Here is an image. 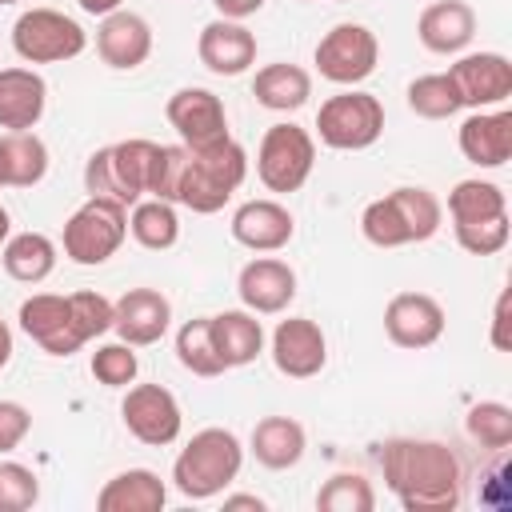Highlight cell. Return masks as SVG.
I'll return each mask as SVG.
<instances>
[{
  "mask_svg": "<svg viewBox=\"0 0 512 512\" xmlns=\"http://www.w3.org/2000/svg\"><path fill=\"white\" fill-rule=\"evenodd\" d=\"M224 508H228V512H240V508H252V512H264L268 504H264L260 496H252V492H236V496H224Z\"/></svg>",
  "mask_w": 512,
  "mask_h": 512,
  "instance_id": "cell-44",
  "label": "cell"
},
{
  "mask_svg": "<svg viewBox=\"0 0 512 512\" xmlns=\"http://www.w3.org/2000/svg\"><path fill=\"white\" fill-rule=\"evenodd\" d=\"M464 432H468L484 452L504 456L508 444H512V408L500 404V400H480V404L468 408V416H464Z\"/></svg>",
  "mask_w": 512,
  "mask_h": 512,
  "instance_id": "cell-34",
  "label": "cell"
},
{
  "mask_svg": "<svg viewBox=\"0 0 512 512\" xmlns=\"http://www.w3.org/2000/svg\"><path fill=\"white\" fill-rule=\"evenodd\" d=\"M48 176V144L36 132H4L0 136V184L32 188Z\"/></svg>",
  "mask_w": 512,
  "mask_h": 512,
  "instance_id": "cell-29",
  "label": "cell"
},
{
  "mask_svg": "<svg viewBox=\"0 0 512 512\" xmlns=\"http://www.w3.org/2000/svg\"><path fill=\"white\" fill-rule=\"evenodd\" d=\"M404 96H408V108H412L416 116H424V120H448V116L460 112V96H456L448 72L416 76Z\"/></svg>",
  "mask_w": 512,
  "mask_h": 512,
  "instance_id": "cell-35",
  "label": "cell"
},
{
  "mask_svg": "<svg viewBox=\"0 0 512 512\" xmlns=\"http://www.w3.org/2000/svg\"><path fill=\"white\" fill-rule=\"evenodd\" d=\"M12 48L28 64H64L88 48V32L56 8H28L12 24Z\"/></svg>",
  "mask_w": 512,
  "mask_h": 512,
  "instance_id": "cell-9",
  "label": "cell"
},
{
  "mask_svg": "<svg viewBox=\"0 0 512 512\" xmlns=\"http://www.w3.org/2000/svg\"><path fill=\"white\" fill-rule=\"evenodd\" d=\"M8 232H12V216H8V208L0 204V244L8 240Z\"/></svg>",
  "mask_w": 512,
  "mask_h": 512,
  "instance_id": "cell-47",
  "label": "cell"
},
{
  "mask_svg": "<svg viewBox=\"0 0 512 512\" xmlns=\"http://www.w3.org/2000/svg\"><path fill=\"white\" fill-rule=\"evenodd\" d=\"M0 264L12 280L20 284H40L52 276L56 268V244L44 236V232H20V236H8L4 248H0Z\"/></svg>",
  "mask_w": 512,
  "mask_h": 512,
  "instance_id": "cell-30",
  "label": "cell"
},
{
  "mask_svg": "<svg viewBox=\"0 0 512 512\" xmlns=\"http://www.w3.org/2000/svg\"><path fill=\"white\" fill-rule=\"evenodd\" d=\"M272 364L288 380H312L328 364V336L308 316H288L272 332Z\"/></svg>",
  "mask_w": 512,
  "mask_h": 512,
  "instance_id": "cell-15",
  "label": "cell"
},
{
  "mask_svg": "<svg viewBox=\"0 0 512 512\" xmlns=\"http://www.w3.org/2000/svg\"><path fill=\"white\" fill-rule=\"evenodd\" d=\"M92 376L104 384V388H128L132 380H136V372H140V360H136V352H132V344H124V340H112V344H100L96 352H92Z\"/></svg>",
  "mask_w": 512,
  "mask_h": 512,
  "instance_id": "cell-37",
  "label": "cell"
},
{
  "mask_svg": "<svg viewBox=\"0 0 512 512\" xmlns=\"http://www.w3.org/2000/svg\"><path fill=\"white\" fill-rule=\"evenodd\" d=\"M12 360V328H8V320L0 316V368Z\"/></svg>",
  "mask_w": 512,
  "mask_h": 512,
  "instance_id": "cell-46",
  "label": "cell"
},
{
  "mask_svg": "<svg viewBox=\"0 0 512 512\" xmlns=\"http://www.w3.org/2000/svg\"><path fill=\"white\" fill-rule=\"evenodd\" d=\"M212 4H216V12L224 20H248V16H256L264 8V0H212Z\"/></svg>",
  "mask_w": 512,
  "mask_h": 512,
  "instance_id": "cell-43",
  "label": "cell"
},
{
  "mask_svg": "<svg viewBox=\"0 0 512 512\" xmlns=\"http://www.w3.org/2000/svg\"><path fill=\"white\" fill-rule=\"evenodd\" d=\"M460 108H492L512 96V60L504 52H468L448 68Z\"/></svg>",
  "mask_w": 512,
  "mask_h": 512,
  "instance_id": "cell-13",
  "label": "cell"
},
{
  "mask_svg": "<svg viewBox=\"0 0 512 512\" xmlns=\"http://www.w3.org/2000/svg\"><path fill=\"white\" fill-rule=\"evenodd\" d=\"M456 232V244L472 256H496L504 252L508 236H512V224L508 216H488V220H468V224H452Z\"/></svg>",
  "mask_w": 512,
  "mask_h": 512,
  "instance_id": "cell-38",
  "label": "cell"
},
{
  "mask_svg": "<svg viewBox=\"0 0 512 512\" xmlns=\"http://www.w3.org/2000/svg\"><path fill=\"white\" fill-rule=\"evenodd\" d=\"M316 508L320 512H372L376 508V492L360 472H336V476H328L320 484Z\"/></svg>",
  "mask_w": 512,
  "mask_h": 512,
  "instance_id": "cell-36",
  "label": "cell"
},
{
  "mask_svg": "<svg viewBox=\"0 0 512 512\" xmlns=\"http://www.w3.org/2000/svg\"><path fill=\"white\" fill-rule=\"evenodd\" d=\"M316 168V140L308 128L284 120V124H272L264 136H260V148H256V176L268 192H300L308 184Z\"/></svg>",
  "mask_w": 512,
  "mask_h": 512,
  "instance_id": "cell-8",
  "label": "cell"
},
{
  "mask_svg": "<svg viewBox=\"0 0 512 512\" xmlns=\"http://www.w3.org/2000/svg\"><path fill=\"white\" fill-rule=\"evenodd\" d=\"M380 132H384V104L360 88L328 96L316 112V136L336 152H364L380 140Z\"/></svg>",
  "mask_w": 512,
  "mask_h": 512,
  "instance_id": "cell-7",
  "label": "cell"
},
{
  "mask_svg": "<svg viewBox=\"0 0 512 512\" xmlns=\"http://www.w3.org/2000/svg\"><path fill=\"white\" fill-rule=\"evenodd\" d=\"M176 360L192 372V376H220L228 372L220 352H216V340H212V324L208 316H196V320H184L180 332H176Z\"/></svg>",
  "mask_w": 512,
  "mask_h": 512,
  "instance_id": "cell-33",
  "label": "cell"
},
{
  "mask_svg": "<svg viewBox=\"0 0 512 512\" xmlns=\"http://www.w3.org/2000/svg\"><path fill=\"white\" fill-rule=\"evenodd\" d=\"M32 432V412L20 400H0V456L16 452Z\"/></svg>",
  "mask_w": 512,
  "mask_h": 512,
  "instance_id": "cell-41",
  "label": "cell"
},
{
  "mask_svg": "<svg viewBox=\"0 0 512 512\" xmlns=\"http://www.w3.org/2000/svg\"><path fill=\"white\" fill-rule=\"evenodd\" d=\"M96 52L108 68L116 72H132L152 56V24L140 12L116 8L108 16H100L96 28Z\"/></svg>",
  "mask_w": 512,
  "mask_h": 512,
  "instance_id": "cell-19",
  "label": "cell"
},
{
  "mask_svg": "<svg viewBox=\"0 0 512 512\" xmlns=\"http://www.w3.org/2000/svg\"><path fill=\"white\" fill-rule=\"evenodd\" d=\"M0 4H16V0H0Z\"/></svg>",
  "mask_w": 512,
  "mask_h": 512,
  "instance_id": "cell-48",
  "label": "cell"
},
{
  "mask_svg": "<svg viewBox=\"0 0 512 512\" xmlns=\"http://www.w3.org/2000/svg\"><path fill=\"white\" fill-rule=\"evenodd\" d=\"M128 232L140 248L148 252H168L176 240H180V220H176V208L168 200H136L132 212H128Z\"/></svg>",
  "mask_w": 512,
  "mask_h": 512,
  "instance_id": "cell-31",
  "label": "cell"
},
{
  "mask_svg": "<svg viewBox=\"0 0 512 512\" xmlns=\"http://www.w3.org/2000/svg\"><path fill=\"white\" fill-rule=\"evenodd\" d=\"M48 108V84L36 68H0V128L32 132Z\"/></svg>",
  "mask_w": 512,
  "mask_h": 512,
  "instance_id": "cell-22",
  "label": "cell"
},
{
  "mask_svg": "<svg viewBox=\"0 0 512 512\" xmlns=\"http://www.w3.org/2000/svg\"><path fill=\"white\" fill-rule=\"evenodd\" d=\"M168 324H172V304L156 288H128L112 304V332L132 348H148L164 340Z\"/></svg>",
  "mask_w": 512,
  "mask_h": 512,
  "instance_id": "cell-18",
  "label": "cell"
},
{
  "mask_svg": "<svg viewBox=\"0 0 512 512\" xmlns=\"http://www.w3.org/2000/svg\"><path fill=\"white\" fill-rule=\"evenodd\" d=\"M440 220H444V204L428 188L404 184L360 212V232L376 248H404L432 240L440 232Z\"/></svg>",
  "mask_w": 512,
  "mask_h": 512,
  "instance_id": "cell-3",
  "label": "cell"
},
{
  "mask_svg": "<svg viewBox=\"0 0 512 512\" xmlns=\"http://www.w3.org/2000/svg\"><path fill=\"white\" fill-rule=\"evenodd\" d=\"M124 236H128V208L88 196L64 220V256L80 268H96L120 252Z\"/></svg>",
  "mask_w": 512,
  "mask_h": 512,
  "instance_id": "cell-6",
  "label": "cell"
},
{
  "mask_svg": "<svg viewBox=\"0 0 512 512\" xmlns=\"http://www.w3.org/2000/svg\"><path fill=\"white\" fill-rule=\"evenodd\" d=\"M168 124L176 128L184 148H212L220 140H228V112L224 100L208 88H180L168 96L164 104Z\"/></svg>",
  "mask_w": 512,
  "mask_h": 512,
  "instance_id": "cell-12",
  "label": "cell"
},
{
  "mask_svg": "<svg viewBox=\"0 0 512 512\" xmlns=\"http://www.w3.org/2000/svg\"><path fill=\"white\" fill-rule=\"evenodd\" d=\"M416 36L428 52L436 56H456L472 44L476 36V12L464 0H432L420 20H416Z\"/></svg>",
  "mask_w": 512,
  "mask_h": 512,
  "instance_id": "cell-23",
  "label": "cell"
},
{
  "mask_svg": "<svg viewBox=\"0 0 512 512\" xmlns=\"http://www.w3.org/2000/svg\"><path fill=\"white\" fill-rule=\"evenodd\" d=\"M120 420H124L128 436L148 444V448L176 444V436L184 428L180 400L164 384H132L124 392V400H120Z\"/></svg>",
  "mask_w": 512,
  "mask_h": 512,
  "instance_id": "cell-11",
  "label": "cell"
},
{
  "mask_svg": "<svg viewBox=\"0 0 512 512\" xmlns=\"http://www.w3.org/2000/svg\"><path fill=\"white\" fill-rule=\"evenodd\" d=\"M492 348L496 352L512 348V340H508V288L496 296V308H492Z\"/></svg>",
  "mask_w": 512,
  "mask_h": 512,
  "instance_id": "cell-42",
  "label": "cell"
},
{
  "mask_svg": "<svg viewBox=\"0 0 512 512\" xmlns=\"http://www.w3.org/2000/svg\"><path fill=\"white\" fill-rule=\"evenodd\" d=\"M248 448H252L256 464H264L272 472H284V468H296L304 460L308 432L292 416H264V420H256Z\"/></svg>",
  "mask_w": 512,
  "mask_h": 512,
  "instance_id": "cell-25",
  "label": "cell"
},
{
  "mask_svg": "<svg viewBox=\"0 0 512 512\" xmlns=\"http://www.w3.org/2000/svg\"><path fill=\"white\" fill-rule=\"evenodd\" d=\"M20 328L28 340H36L48 356H72L80 352V336L72 328V300L68 296H56V292H36L20 304L16 312Z\"/></svg>",
  "mask_w": 512,
  "mask_h": 512,
  "instance_id": "cell-16",
  "label": "cell"
},
{
  "mask_svg": "<svg viewBox=\"0 0 512 512\" xmlns=\"http://www.w3.org/2000/svg\"><path fill=\"white\" fill-rule=\"evenodd\" d=\"M164 504H168V488L152 468L116 472L96 492V508L100 512H160Z\"/></svg>",
  "mask_w": 512,
  "mask_h": 512,
  "instance_id": "cell-26",
  "label": "cell"
},
{
  "mask_svg": "<svg viewBox=\"0 0 512 512\" xmlns=\"http://www.w3.org/2000/svg\"><path fill=\"white\" fill-rule=\"evenodd\" d=\"M196 56L212 76H240L256 64V36L244 28V20H208L196 40Z\"/></svg>",
  "mask_w": 512,
  "mask_h": 512,
  "instance_id": "cell-20",
  "label": "cell"
},
{
  "mask_svg": "<svg viewBox=\"0 0 512 512\" xmlns=\"http://www.w3.org/2000/svg\"><path fill=\"white\" fill-rule=\"evenodd\" d=\"M296 236V220L280 200H244L232 212V240L252 252H280Z\"/></svg>",
  "mask_w": 512,
  "mask_h": 512,
  "instance_id": "cell-21",
  "label": "cell"
},
{
  "mask_svg": "<svg viewBox=\"0 0 512 512\" xmlns=\"http://www.w3.org/2000/svg\"><path fill=\"white\" fill-rule=\"evenodd\" d=\"M0 188H4V184H0Z\"/></svg>",
  "mask_w": 512,
  "mask_h": 512,
  "instance_id": "cell-49",
  "label": "cell"
},
{
  "mask_svg": "<svg viewBox=\"0 0 512 512\" xmlns=\"http://www.w3.org/2000/svg\"><path fill=\"white\" fill-rule=\"evenodd\" d=\"M388 492L404 512H452L464 500V464L444 440L392 436L376 452Z\"/></svg>",
  "mask_w": 512,
  "mask_h": 512,
  "instance_id": "cell-1",
  "label": "cell"
},
{
  "mask_svg": "<svg viewBox=\"0 0 512 512\" xmlns=\"http://www.w3.org/2000/svg\"><path fill=\"white\" fill-rule=\"evenodd\" d=\"M444 324H448V316H444L440 300L428 292H396L384 304V332L396 348H408V352L432 348L444 336Z\"/></svg>",
  "mask_w": 512,
  "mask_h": 512,
  "instance_id": "cell-14",
  "label": "cell"
},
{
  "mask_svg": "<svg viewBox=\"0 0 512 512\" xmlns=\"http://www.w3.org/2000/svg\"><path fill=\"white\" fill-rule=\"evenodd\" d=\"M448 216L452 224H468V220H488V216H508V196L500 184L492 180H460L448 192Z\"/></svg>",
  "mask_w": 512,
  "mask_h": 512,
  "instance_id": "cell-32",
  "label": "cell"
},
{
  "mask_svg": "<svg viewBox=\"0 0 512 512\" xmlns=\"http://www.w3.org/2000/svg\"><path fill=\"white\" fill-rule=\"evenodd\" d=\"M252 96L260 108L268 112H296L308 104L312 96V76L300 68V64H288V60H276V64H264L256 76H252Z\"/></svg>",
  "mask_w": 512,
  "mask_h": 512,
  "instance_id": "cell-28",
  "label": "cell"
},
{
  "mask_svg": "<svg viewBox=\"0 0 512 512\" xmlns=\"http://www.w3.org/2000/svg\"><path fill=\"white\" fill-rule=\"evenodd\" d=\"M236 296L248 312L256 316H276L296 300V272L288 260L276 256H256L240 268L236 276Z\"/></svg>",
  "mask_w": 512,
  "mask_h": 512,
  "instance_id": "cell-17",
  "label": "cell"
},
{
  "mask_svg": "<svg viewBox=\"0 0 512 512\" xmlns=\"http://www.w3.org/2000/svg\"><path fill=\"white\" fill-rule=\"evenodd\" d=\"M312 60H316V72H320L324 80L344 84V88H356L360 80H368V76L376 72L380 40H376L372 28L344 20V24H336V28H328V32L320 36Z\"/></svg>",
  "mask_w": 512,
  "mask_h": 512,
  "instance_id": "cell-10",
  "label": "cell"
},
{
  "mask_svg": "<svg viewBox=\"0 0 512 512\" xmlns=\"http://www.w3.org/2000/svg\"><path fill=\"white\" fill-rule=\"evenodd\" d=\"M244 468V448L228 428H200L172 460V488L184 500L220 496Z\"/></svg>",
  "mask_w": 512,
  "mask_h": 512,
  "instance_id": "cell-4",
  "label": "cell"
},
{
  "mask_svg": "<svg viewBox=\"0 0 512 512\" xmlns=\"http://www.w3.org/2000/svg\"><path fill=\"white\" fill-rule=\"evenodd\" d=\"M456 140H460L464 160H472L476 168H500L512 156V112L508 108H500V112L480 108L460 124Z\"/></svg>",
  "mask_w": 512,
  "mask_h": 512,
  "instance_id": "cell-24",
  "label": "cell"
},
{
  "mask_svg": "<svg viewBox=\"0 0 512 512\" xmlns=\"http://www.w3.org/2000/svg\"><path fill=\"white\" fill-rule=\"evenodd\" d=\"M80 4V12H88V16H108V12H116L124 0H76Z\"/></svg>",
  "mask_w": 512,
  "mask_h": 512,
  "instance_id": "cell-45",
  "label": "cell"
},
{
  "mask_svg": "<svg viewBox=\"0 0 512 512\" xmlns=\"http://www.w3.org/2000/svg\"><path fill=\"white\" fill-rule=\"evenodd\" d=\"M40 500V480L28 464L0 460V512H28Z\"/></svg>",
  "mask_w": 512,
  "mask_h": 512,
  "instance_id": "cell-40",
  "label": "cell"
},
{
  "mask_svg": "<svg viewBox=\"0 0 512 512\" xmlns=\"http://www.w3.org/2000/svg\"><path fill=\"white\" fill-rule=\"evenodd\" d=\"M244 176H248V152L232 136L212 148H188L180 184H176V204H184L200 216H212L236 196Z\"/></svg>",
  "mask_w": 512,
  "mask_h": 512,
  "instance_id": "cell-5",
  "label": "cell"
},
{
  "mask_svg": "<svg viewBox=\"0 0 512 512\" xmlns=\"http://www.w3.org/2000/svg\"><path fill=\"white\" fill-rule=\"evenodd\" d=\"M68 300H72V328H76L80 344H88V340L112 332V300H108V296L84 288V292H72Z\"/></svg>",
  "mask_w": 512,
  "mask_h": 512,
  "instance_id": "cell-39",
  "label": "cell"
},
{
  "mask_svg": "<svg viewBox=\"0 0 512 512\" xmlns=\"http://www.w3.org/2000/svg\"><path fill=\"white\" fill-rule=\"evenodd\" d=\"M208 324H212V340H216L224 368H244L264 352V328H260L256 312L228 308L220 316H208Z\"/></svg>",
  "mask_w": 512,
  "mask_h": 512,
  "instance_id": "cell-27",
  "label": "cell"
},
{
  "mask_svg": "<svg viewBox=\"0 0 512 512\" xmlns=\"http://www.w3.org/2000/svg\"><path fill=\"white\" fill-rule=\"evenodd\" d=\"M156 164H160V144L156 140L136 136V140L104 144L84 164V192L100 196V200H112L120 208H132L136 200L152 196Z\"/></svg>",
  "mask_w": 512,
  "mask_h": 512,
  "instance_id": "cell-2",
  "label": "cell"
}]
</instances>
